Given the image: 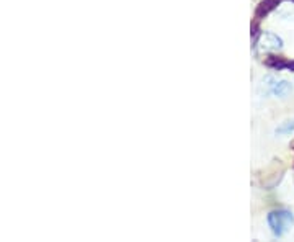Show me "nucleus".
<instances>
[{"label": "nucleus", "mask_w": 294, "mask_h": 242, "mask_svg": "<svg viewBox=\"0 0 294 242\" xmlns=\"http://www.w3.org/2000/svg\"><path fill=\"white\" fill-rule=\"evenodd\" d=\"M254 51L257 53L258 49L262 48L263 53H275V51H281L283 48V39L278 36V34L271 33V31H262L258 34V38L254 39Z\"/></svg>", "instance_id": "obj_2"}, {"label": "nucleus", "mask_w": 294, "mask_h": 242, "mask_svg": "<svg viewBox=\"0 0 294 242\" xmlns=\"http://www.w3.org/2000/svg\"><path fill=\"white\" fill-rule=\"evenodd\" d=\"M267 221L275 237H283L294 224V215L288 210H276L270 211Z\"/></svg>", "instance_id": "obj_1"}, {"label": "nucleus", "mask_w": 294, "mask_h": 242, "mask_svg": "<svg viewBox=\"0 0 294 242\" xmlns=\"http://www.w3.org/2000/svg\"><path fill=\"white\" fill-rule=\"evenodd\" d=\"M292 92V84L288 80H271L270 84V94L279 97V98H286Z\"/></svg>", "instance_id": "obj_4"}, {"label": "nucleus", "mask_w": 294, "mask_h": 242, "mask_svg": "<svg viewBox=\"0 0 294 242\" xmlns=\"http://www.w3.org/2000/svg\"><path fill=\"white\" fill-rule=\"evenodd\" d=\"M291 131H294V119L284 121L281 126L276 128V134H289Z\"/></svg>", "instance_id": "obj_5"}, {"label": "nucleus", "mask_w": 294, "mask_h": 242, "mask_svg": "<svg viewBox=\"0 0 294 242\" xmlns=\"http://www.w3.org/2000/svg\"><path fill=\"white\" fill-rule=\"evenodd\" d=\"M265 66H268L271 69H276V70H292L294 72V61H289L286 59L284 56H275V54H268L267 58H265Z\"/></svg>", "instance_id": "obj_3"}]
</instances>
